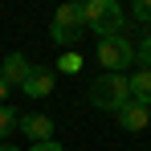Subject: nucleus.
I'll return each instance as SVG.
<instances>
[{
	"label": "nucleus",
	"mask_w": 151,
	"mask_h": 151,
	"mask_svg": "<svg viewBox=\"0 0 151 151\" xmlns=\"http://www.w3.org/2000/svg\"><path fill=\"white\" fill-rule=\"evenodd\" d=\"M82 21L98 37H127V12L114 0H86L82 4Z\"/></svg>",
	"instance_id": "obj_1"
},
{
	"label": "nucleus",
	"mask_w": 151,
	"mask_h": 151,
	"mask_svg": "<svg viewBox=\"0 0 151 151\" xmlns=\"http://www.w3.org/2000/svg\"><path fill=\"white\" fill-rule=\"evenodd\" d=\"M123 102H131V90H127V74H98L90 82V106L94 110H119Z\"/></svg>",
	"instance_id": "obj_2"
},
{
	"label": "nucleus",
	"mask_w": 151,
	"mask_h": 151,
	"mask_svg": "<svg viewBox=\"0 0 151 151\" xmlns=\"http://www.w3.org/2000/svg\"><path fill=\"white\" fill-rule=\"evenodd\" d=\"M94 57H98L102 74H127V65H135V45L127 37H98Z\"/></svg>",
	"instance_id": "obj_3"
},
{
	"label": "nucleus",
	"mask_w": 151,
	"mask_h": 151,
	"mask_svg": "<svg viewBox=\"0 0 151 151\" xmlns=\"http://www.w3.org/2000/svg\"><path fill=\"white\" fill-rule=\"evenodd\" d=\"M17 131L25 135L29 143H49L53 139V119L49 114H21L17 119Z\"/></svg>",
	"instance_id": "obj_4"
},
{
	"label": "nucleus",
	"mask_w": 151,
	"mask_h": 151,
	"mask_svg": "<svg viewBox=\"0 0 151 151\" xmlns=\"http://www.w3.org/2000/svg\"><path fill=\"white\" fill-rule=\"evenodd\" d=\"M114 119H119L123 131L139 135V131H147V127H151V110H147V106H139V102H123V106L114 110Z\"/></svg>",
	"instance_id": "obj_5"
},
{
	"label": "nucleus",
	"mask_w": 151,
	"mask_h": 151,
	"mask_svg": "<svg viewBox=\"0 0 151 151\" xmlns=\"http://www.w3.org/2000/svg\"><path fill=\"white\" fill-rule=\"evenodd\" d=\"M29 70H33V61H29L25 53H8V57H4V65H0V82H4L8 90H12V86H25Z\"/></svg>",
	"instance_id": "obj_6"
},
{
	"label": "nucleus",
	"mask_w": 151,
	"mask_h": 151,
	"mask_svg": "<svg viewBox=\"0 0 151 151\" xmlns=\"http://www.w3.org/2000/svg\"><path fill=\"white\" fill-rule=\"evenodd\" d=\"M21 90H25V98H49V94H53V70H45V65H33Z\"/></svg>",
	"instance_id": "obj_7"
},
{
	"label": "nucleus",
	"mask_w": 151,
	"mask_h": 151,
	"mask_svg": "<svg viewBox=\"0 0 151 151\" xmlns=\"http://www.w3.org/2000/svg\"><path fill=\"white\" fill-rule=\"evenodd\" d=\"M127 90H131V102L151 110V70H131L127 74Z\"/></svg>",
	"instance_id": "obj_8"
},
{
	"label": "nucleus",
	"mask_w": 151,
	"mask_h": 151,
	"mask_svg": "<svg viewBox=\"0 0 151 151\" xmlns=\"http://www.w3.org/2000/svg\"><path fill=\"white\" fill-rule=\"evenodd\" d=\"M53 25H61V29H86V21H82V4H61V8L53 12Z\"/></svg>",
	"instance_id": "obj_9"
},
{
	"label": "nucleus",
	"mask_w": 151,
	"mask_h": 151,
	"mask_svg": "<svg viewBox=\"0 0 151 151\" xmlns=\"http://www.w3.org/2000/svg\"><path fill=\"white\" fill-rule=\"evenodd\" d=\"M49 37H53V45H61V49H74L78 41L86 37V29H61V25H49Z\"/></svg>",
	"instance_id": "obj_10"
},
{
	"label": "nucleus",
	"mask_w": 151,
	"mask_h": 151,
	"mask_svg": "<svg viewBox=\"0 0 151 151\" xmlns=\"http://www.w3.org/2000/svg\"><path fill=\"white\" fill-rule=\"evenodd\" d=\"M17 119H21V110L4 102V106H0V143H4V139H8V135L17 131Z\"/></svg>",
	"instance_id": "obj_11"
},
{
	"label": "nucleus",
	"mask_w": 151,
	"mask_h": 151,
	"mask_svg": "<svg viewBox=\"0 0 151 151\" xmlns=\"http://www.w3.org/2000/svg\"><path fill=\"white\" fill-rule=\"evenodd\" d=\"M82 65H86V61H82V53H74V49H65L57 57V70H61V74H82Z\"/></svg>",
	"instance_id": "obj_12"
},
{
	"label": "nucleus",
	"mask_w": 151,
	"mask_h": 151,
	"mask_svg": "<svg viewBox=\"0 0 151 151\" xmlns=\"http://www.w3.org/2000/svg\"><path fill=\"white\" fill-rule=\"evenodd\" d=\"M135 65L139 70H151V29L143 33V41L135 45Z\"/></svg>",
	"instance_id": "obj_13"
},
{
	"label": "nucleus",
	"mask_w": 151,
	"mask_h": 151,
	"mask_svg": "<svg viewBox=\"0 0 151 151\" xmlns=\"http://www.w3.org/2000/svg\"><path fill=\"white\" fill-rule=\"evenodd\" d=\"M131 17L143 21V25L151 29V0H135V4H131Z\"/></svg>",
	"instance_id": "obj_14"
},
{
	"label": "nucleus",
	"mask_w": 151,
	"mask_h": 151,
	"mask_svg": "<svg viewBox=\"0 0 151 151\" xmlns=\"http://www.w3.org/2000/svg\"><path fill=\"white\" fill-rule=\"evenodd\" d=\"M29 151H65L57 139H49V143H29Z\"/></svg>",
	"instance_id": "obj_15"
},
{
	"label": "nucleus",
	"mask_w": 151,
	"mask_h": 151,
	"mask_svg": "<svg viewBox=\"0 0 151 151\" xmlns=\"http://www.w3.org/2000/svg\"><path fill=\"white\" fill-rule=\"evenodd\" d=\"M4 98H8V86H4V82H0V106H4Z\"/></svg>",
	"instance_id": "obj_16"
},
{
	"label": "nucleus",
	"mask_w": 151,
	"mask_h": 151,
	"mask_svg": "<svg viewBox=\"0 0 151 151\" xmlns=\"http://www.w3.org/2000/svg\"><path fill=\"white\" fill-rule=\"evenodd\" d=\"M0 151H21V147H12V143H0Z\"/></svg>",
	"instance_id": "obj_17"
}]
</instances>
